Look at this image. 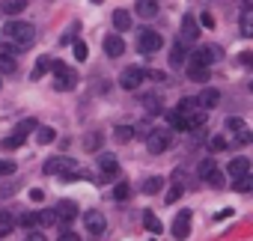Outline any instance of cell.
<instances>
[{
  "label": "cell",
  "instance_id": "6da1fadb",
  "mask_svg": "<svg viewBox=\"0 0 253 241\" xmlns=\"http://www.w3.org/2000/svg\"><path fill=\"white\" fill-rule=\"evenodd\" d=\"M3 39L12 42V45H18V48L24 51V48L33 45L36 30H33V24H27V21H9V24L3 27Z\"/></svg>",
  "mask_w": 253,
  "mask_h": 241
},
{
  "label": "cell",
  "instance_id": "7a4b0ae2",
  "mask_svg": "<svg viewBox=\"0 0 253 241\" xmlns=\"http://www.w3.org/2000/svg\"><path fill=\"white\" fill-rule=\"evenodd\" d=\"M48 176H60V179H78V161L75 158H66V155H57V158H48L45 167H42Z\"/></svg>",
  "mask_w": 253,
  "mask_h": 241
},
{
  "label": "cell",
  "instance_id": "3957f363",
  "mask_svg": "<svg viewBox=\"0 0 253 241\" xmlns=\"http://www.w3.org/2000/svg\"><path fill=\"white\" fill-rule=\"evenodd\" d=\"M33 128H36V119H21V122L15 125V131L3 137V143H0V149H6V152H9V149H21V146L27 143V134H30Z\"/></svg>",
  "mask_w": 253,
  "mask_h": 241
},
{
  "label": "cell",
  "instance_id": "277c9868",
  "mask_svg": "<svg viewBox=\"0 0 253 241\" xmlns=\"http://www.w3.org/2000/svg\"><path fill=\"white\" fill-rule=\"evenodd\" d=\"M170 143H173L170 128H152V131H149V137H146V146H149V152H152V155L167 152V149H170Z\"/></svg>",
  "mask_w": 253,
  "mask_h": 241
},
{
  "label": "cell",
  "instance_id": "5b68a950",
  "mask_svg": "<svg viewBox=\"0 0 253 241\" xmlns=\"http://www.w3.org/2000/svg\"><path fill=\"white\" fill-rule=\"evenodd\" d=\"M75 83H78V75H75L66 63L57 60V63H54V86H57V89H72Z\"/></svg>",
  "mask_w": 253,
  "mask_h": 241
},
{
  "label": "cell",
  "instance_id": "8992f818",
  "mask_svg": "<svg viewBox=\"0 0 253 241\" xmlns=\"http://www.w3.org/2000/svg\"><path fill=\"white\" fill-rule=\"evenodd\" d=\"M161 45H164V39H161V33H155V30H143V33L137 36V51H140V54H155V51H161Z\"/></svg>",
  "mask_w": 253,
  "mask_h": 241
},
{
  "label": "cell",
  "instance_id": "52a82bcc",
  "mask_svg": "<svg viewBox=\"0 0 253 241\" xmlns=\"http://www.w3.org/2000/svg\"><path fill=\"white\" fill-rule=\"evenodd\" d=\"M143 78H146V72H143L140 66H128V69L119 75V86H122V89H137V86L143 83Z\"/></svg>",
  "mask_w": 253,
  "mask_h": 241
},
{
  "label": "cell",
  "instance_id": "ba28073f",
  "mask_svg": "<svg viewBox=\"0 0 253 241\" xmlns=\"http://www.w3.org/2000/svg\"><path fill=\"white\" fill-rule=\"evenodd\" d=\"M98 176H101V182L119 179V161H116V155H101L98 158Z\"/></svg>",
  "mask_w": 253,
  "mask_h": 241
},
{
  "label": "cell",
  "instance_id": "9c48e42d",
  "mask_svg": "<svg viewBox=\"0 0 253 241\" xmlns=\"http://www.w3.org/2000/svg\"><path fill=\"white\" fill-rule=\"evenodd\" d=\"M197 36H200V27H197V18L194 15H185L182 18V30H179V42H185L188 48L197 42Z\"/></svg>",
  "mask_w": 253,
  "mask_h": 241
},
{
  "label": "cell",
  "instance_id": "30bf717a",
  "mask_svg": "<svg viewBox=\"0 0 253 241\" xmlns=\"http://www.w3.org/2000/svg\"><path fill=\"white\" fill-rule=\"evenodd\" d=\"M191 217H194V214H191L188 208H182V211L176 214V220H173V235H176L179 241H185V238L191 235Z\"/></svg>",
  "mask_w": 253,
  "mask_h": 241
},
{
  "label": "cell",
  "instance_id": "8fae6325",
  "mask_svg": "<svg viewBox=\"0 0 253 241\" xmlns=\"http://www.w3.org/2000/svg\"><path fill=\"white\" fill-rule=\"evenodd\" d=\"M84 226H86L89 235H101L107 223H104V214H101V211H86V214H84Z\"/></svg>",
  "mask_w": 253,
  "mask_h": 241
},
{
  "label": "cell",
  "instance_id": "7c38bea8",
  "mask_svg": "<svg viewBox=\"0 0 253 241\" xmlns=\"http://www.w3.org/2000/svg\"><path fill=\"white\" fill-rule=\"evenodd\" d=\"M226 173H229V176H232V179L238 182V179H244V176L250 173V161H247L244 155H238V158H232V161H229V167H226Z\"/></svg>",
  "mask_w": 253,
  "mask_h": 241
},
{
  "label": "cell",
  "instance_id": "4fadbf2b",
  "mask_svg": "<svg viewBox=\"0 0 253 241\" xmlns=\"http://www.w3.org/2000/svg\"><path fill=\"white\" fill-rule=\"evenodd\" d=\"M57 214H60V220H75V217H81V208H78V202H72V200H60L57 202V208H54Z\"/></svg>",
  "mask_w": 253,
  "mask_h": 241
},
{
  "label": "cell",
  "instance_id": "5bb4252c",
  "mask_svg": "<svg viewBox=\"0 0 253 241\" xmlns=\"http://www.w3.org/2000/svg\"><path fill=\"white\" fill-rule=\"evenodd\" d=\"M214 60H217V48L214 45H200L194 51V63H200V66H211Z\"/></svg>",
  "mask_w": 253,
  "mask_h": 241
},
{
  "label": "cell",
  "instance_id": "9a60e30c",
  "mask_svg": "<svg viewBox=\"0 0 253 241\" xmlns=\"http://www.w3.org/2000/svg\"><path fill=\"white\" fill-rule=\"evenodd\" d=\"M104 51H107V57H122V51H125V42H122V36H116V33L104 36Z\"/></svg>",
  "mask_w": 253,
  "mask_h": 241
},
{
  "label": "cell",
  "instance_id": "2e32d148",
  "mask_svg": "<svg viewBox=\"0 0 253 241\" xmlns=\"http://www.w3.org/2000/svg\"><path fill=\"white\" fill-rule=\"evenodd\" d=\"M27 9V0H3L0 3V12L3 15H21Z\"/></svg>",
  "mask_w": 253,
  "mask_h": 241
},
{
  "label": "cell",
  "instance_id": "e0dca14e",
  "mask_svg": "<svg viewBox=\"0 0 253 241\" xmlns=\"http://www.w3.org/2000/svg\"><path fill=\"white\" fill-rule=\"evenodd\" d=\"M113 27H116V33H125L131 27V15H128V9H116L113 12Z\"/></svg>",
  "mask_w": 253,
  "mask_h": 241
},
{
  "label": "cell",
  "instance_id": "ac0fdd59",
  "mask_svg": "<svg viewBox=\"0 0 253 241\" xmlns=\"http://www.w3.org/2000/svg\"><path fill=\"white\" fill-rule=\"evenodd\" d=\"M185 60H188V45H185V42H176L173 51H170V66L176 69V66H182Z\"/></svg>",
  "mask_w": 253,
  "mask_h": 241
},
{
  "label": "cell",
  "instance_id": "d6986e66",
  "mask_svg": "<svg viewBox=\"0 0 253 241\" xmlns=\"http://www.w3.org/2000/svg\"><path fill=\"white\" fill-rule=\"evenodd\" d=\"M188 78L194 80V83H206L211 75H209V66H200V63H191V69H188Z\"/></svg>",
  "mask_w": 253,
  "mask_h": 241
},
{
  "label": "cell",
  "instance_id": "ffe728a7",
  "mask_svg": "<svg viewBox=\"0 0 253 241\" xmlns=\"http://www.w3.org/2000/svg\"><path fill=\"white\" fill-rule=\"evenodd\" d=\"M217 101H220V92H217V89H203V92H200V107H203V110L217 107Z\"/></svg>",
  "mask_w": 253,
  "mask_h": 241
},
{
  "label": "cell",
  "instance_id": "44dd1931",
  "mask_svg": "<svg viewBox=\"0 0 253 241\" xmlns=\"http://www.w3.org/2000/svg\"><path fill=\"white\" fill-rule=\"evenodd\" d=\"M238 27H241L244 36H253V6H244V12L238 18Z\"/></svg>",
  "mask_w": 253,
  "mask_h": 241
},
{
  "label": "cell",
  "instance_id": "7402d4cb",
  "mask_svg": "<svg viewBox=\"0 0 253 241\" xmlns=\"http://www.w3.org/2000/svg\"><path fill=\"white\" fill-rule=\"evenodd\" d=\"M214 173H217V167H214V161H211V158H206V161H200V170H197V176H200V179H206V182H211V179H214Z\"/></svg>",
  "mask_w": 253,
  "mask_h": 241
},
{
  "label": "cell",
  "instance_id": "603a6c76",
  "mask_svg": "<svg viewBox=\"0 0 253 241\" xmlns=\"http://www.w3.org/2000/svg\"><path fill=\"white\" fill-rule=\"evenodd\" d=\"M158 6H155V0H137V15L140 18H155Z\"/></svg>",
  "mask_w": 253,
  "mask_h": 241
},
{
  "label": "cell",
  "instance_id": "cb8c5ba5",
  "mask_svg": "<svg viewBox=\"0 0 253 241\" xmlns=\"http://www.w3.org/2000/svg\"><path fill=\"white\" fill-rule=\"evenodd\" d=\"M15 69H18L15 57H12V54H6L3 48H0V72H3V75H9V72H15Z\"/></svg>",
  "mask_w": 253,
  "mask_h": 241
},
{
  "label": "cell",
  "instance_id": "d4e9b609",
  "mask_svg": "<svg viewBox=\"0 0 253 241\" xmlns=\"http://www.w3.org/2000/svg\"><path fill=\"white\" fill-rule=\"evenodd\" d=\"M101 143H104V137H101L98 131H89V134L84 137V149H86V152H98Z\"/></svg>",
  "mask_w": 253,
  "mask_h": 241
},
{
  "label": "cell",
  "instance_id": "484cf974",
  "mask_svg": "<svg viewBox=\"0 0 253 241\" xmlns=\"http://www.w3.org/2000/svg\"><path fill=\"white\" fill-rule=\"evenodd\" d=\"M128 197H131V185H128V182H116V188H113V200H116V202H125Z\"/></svg>",
  "mask_w": 253,
  "mask_h": 241
},
{
  "label": "cell",
  "instance_id": "4316f807",
  "mask_svg": "<svg viewBox=\"0 0 253 241\" xmlns=\"http://www.w3.org/2000/svg\"><path fill=\"white\" fill-rule=\"evenodd\" d=\"M164 188V179L161 176H149L146 182H143V194H158Z\"/></svg>",
  "mask_w": 253,
  "mask_h": 241
},
{
  "label": "cell",
  "instance_id": "83f0119b",
  "mask_svg": "<svg viewBox=\"0 0 253 241\" xmlns=\"http://www.w3.org/2000/svg\"><path fill=\"white\" fill-rule=\"evenodd\" d=\"M167 119H170V128H176V131H188V125H185V116H182V110H173V113H167Z\"/></svg>",
  "mask_w": 253,
  "mask_h": 241
},
{
  "label": "cell",
  "instance_id": "f1b7e54d",
  "mask_svg": "<svg viewBox=\"0 0 253 241\" xmlns=\"http://www.w3.org/2000/svg\"><path fill=\"white\" fill-rule=\"evenodd\" d=\"M48 69H54V63H51L48 57H39V60H36V69H33V80H39Z\"/></svg>",
  "mask_w": 253,
  "mask_h": 241
},
{
  "label": "cell",
  "instance_id": "f546056e",
  "mask_svg": "<svg viewBox=\"0 0 253 241\" xmlns=\"http://www.w3.org/2000/svg\"><path fill=\"white\" fill-rule=\"evenodd\" d=\"M60 220V214L54 211V208H45V211H39V226H54Z\"/></svg>",
  "mask_w": 253,
  "mask_h": 241
},
{
  "label": "cell",
  "instance_id": "4dcf8cb0",
  "mask_svg": "<svg viewBox=\"0 0 253 241\" xmlns=\"http://www.w3.org/2000/svg\"><path fill=\"white\" fill-rule=\"evenodd\" d=\"M143 226H146L152 235H158V232H161V220H158L152 211H146V214H143Z\"/></svg>",
  "mask_w": 253,
  "mask_h": 241
},
{
  "label": "cell",
  "instance_id": "1f68e13d",
  "mask_svg": "<svg viewBox=\"0 0 253 241\" xmlns=\"http://www.w3.org/2000/svg\"><path fill=\"white\" fill-rule=\"evenodd\" d=\"M235 191L238 194H253V173H247L244 179H238L235 182Z\"/></svg>",
  "mask_w": 253,
  "mask_h": 241
},
{
  "label": "cell",
  "instance_id": "d6a6232c",
  "mask_svg": "<svg viewBox=\"0 0 253 241\" xmlns=\"http://www.w3.org/2000/svg\"><path fill=\"white\" fill-rule=\"evenodd\" d=\"M209 149H211V152H223V149H229V143H226L223 134H214V137L209 140Z\"/></svg>",
  "mask_w": 253,
  "mask_h": 241
},
{
  "label": "cell",
  "instance_id": "836d02e7",
  "mask_svg": "<svg viewBox=\"0 0 253 241\" xmlns=\"http://www.w3.org/2000/svg\"><path fill=\"white\" fill-rule=\"evenodd\" d=\"M12 226H15V220H9V214H0V238L9 235V232H12Z\"/></svg>",
  "mask_w": 253,
  "mask_h": 241
},
{
  "label": "cell",
  "instance_id": "e575fe53",
  "mask_svg": "<svg viewBox=\"0 0 253 241\" xmlns=\"http://www.w3.org/2000/svg\"><path fill=\"white\" fill-rule=\"evenodd\" d=\"M72 54H75V60H81V63H84V60L89 57V48H86L84 42H75V48H72Z\"/></svg>",
  "mask_w": 253,
  "mask_h": 241
},
{
  "label": "cell",
  "instance_id": "d590c367",
  "mask_svg": "<svg viewBox=\"0 0 253 241\" xmlns=\"http://www.w3.org/2000/svg\"><path fill=\"white\" fill-rule=\"evenodd\" d=\"M182 194H185V188H182V185H179V182H173V188H170V194H167V197H164V200H167V202H170V205H173V202H176V200H179V197H182Z\"/></svg>",
  "mask_w": 253,
  "mask_h": 241
},
{
  "label": "cell",
  "instance_id": "8d00e7d4",
  "mask_svg": "<svg viewBox=\"0 0 253 241\" xmlns=\"http://www.w3.org/2000/svg\"><path fill=\"white\" fill-rule=\"evenodd\" d=\"M143 107H146V110H152V113H158V110H161L158 95H146V98H143Z\"/></svg>",
  "mask_w": 253,
  "mask_h": 241
},
{
  "label": "cell",
  "instance_id": "74e56055",
  "mask_svg": "<svg viewBox=\"0 0 253 241\" xmlns=\"http://www.w3.org/2000/svg\"><path fill=\"white\" fill-rule=\"evenodd\" d=\"M54 137H57V134H54V131H51V128H39V131H36V140H39V143H42V146H45V143H51V140H54Z\"/></svg>",
  "mask_w": 253,
  "mask_h": 241
},
{
  "label": "cell",
  "instance_id": "f35d334b",
  "mask_svg": "<svg viewBox=\"0 0 253 241\" xmlns=\"http://www.w3.org/2000/svg\"><path fill=\"white\" fill-rule=\"evenodd\" d=\"M131 137H134V128H128V125L116 128V140H131Z\"/></svg>",
  "mask_w": 253,
  "mask_h": 241
},
{
  "label": "cell",
  "instance_id": "ab89813d",
  "mask_svg": "<svg viewBox=\"0 0 253 241\" xmlns=\"http://www.w3.org/2000/svg\"><path fill=\"white\" fill-rule=\"evenodd\" d=\"M21 223H24L27 229H33V226H39V214H30V211H27V214H21Z\"/></svg>",
  "mask_w": 253,
  "mask_h": 241
},
{
  "label": "cell",
  "instance_id": "60d3db41",
  "mask_svg": "<svg viewBox=\"0 0 253 241\" xmlns=\"http://www.w3.org/2000/svg\"><path fill=\"white\" fill-rule=\"evenodd\" d=\"M18 167L12 164V161H0V179H3V176H12Z\"/></svg>",
  "mask_w": 253,
  "mask_h": 241
},
{
  "label": "cell",
  "instance_id": "b9f144b4",
  "mask_svg": "<svg viewBox=\"0 0 253 241\" xmlns=\"http://www.w3.org/2000/svg\"><path fill=\"white\" fill-rule=\"evenodd\" d=\"M229 131H235V134H241V131H244V122H241L238 116H232V119H229Z\"/></svg>",
  "mask_w": 253,
  "mask_h": 241
},
{
  "label": "cell",
  "instance_id": "7bdbcfd3",
  "mask_svg": "<svg viewBox=\"0 0 253 241\" xmlns=\"http://www.w3.org/2000/svg\"><path fill=\"white\" fill-rule=\"evenodd\" d=\"M42 197H45V191H39V188L30 191V200H33V202H42Z\"/></svg>",
  "mask_w": 253,
  "mask_h": 241
},
{
  "label": "cell",
  "instance_id": "ee69618b",
  "mask_svg": "<svg viewBox=\"0 0 253 241\" xmlns=\"http://www.w3.org/2000/svg\"><path fill=\"white\" fill-rule=\"evenodd\" d=\"M214 217H217V220H226V217H232V208H223V211H217Z\"/></svg>",
  "mask_w": 253,
  "mask_h": 241
},
{
  "label": "cell",
  "instance_id": "f6af8a7d",
  "mask_svg": "<svg viewBox=\"0 0 253 241\" xmlns=\"http://www.w3.org/2000/svg\"><path fill=\"white\" fill-rule=\"evenodd\" d=\"M24 241H45V235H42V232H30Z\"/></svg>",
  "mask_w": 253,
  "mask_h": 241
},
{
  "label": "cell",
  "instance_id": "bcb514c9",
  "mask_svg": "<svg viewBox=\"0 0 253 241\" xmlns=\"http://www.w3.org/2000/svg\"><path fill=\"white\" fill-rule=\"evenodd\" d=\"M203 24H206V27H214V18H211L209 12H203Z\"/></svg>",
  "mask_w": 253,
  "mask_h": 241
},
{
  "label": "cell",
  "instance_id": "7dc6e473",
  "mask_svg": "<svg viewBox=\"0 0 253 241\" xmlns=\"http://www.w3.org/2000/svg\"><path fill=\"white\" fill-rule=\"evenodd\" d=\"M241 63H244V66H250V69H253V54H241Z\"/></svg>",
  "mask_w": 253,
  "mask_h": 241
},
{
  "label": "cell",
  "instance_id": "c3c4849f",
  "mask_svg": "<svg viewBox=\"0 0 253 241\" xmlns=\"http://www.w3.org/2000/svg\"><path fill=\"white\" fill-rule=\"evenodd\" d=\"M60 241H78V235H72V232H66V235H63Z\"/></svg>",
  "mask_w": 253,
  "mask_h": 241
},
{
  "label": "cell",
  "instance_id": "681fc988",
  "mask_svg": "<svg viewBox=\"0 0 253 241\" xmlns=\"http://www.w3.org/2000/svg\"><path fill=\"white\" fill-rule=\"evenodd\" d=\"M232 3H241V6H253V0H232Z\"/></svg>",
  "mask_w": 253,
  "mask_h": 241
},
{
  "label": "cell",
  "instance_id": "f907efd6",
  "mask_svg": "<svg viewBox=\"0 0 253 241\" xmlns=\"http://www.w3.org/2000/svg\"><path fill=\"white\" fill-rule=\"evenodd\" d=\"M89 3H101V0H89Z\"/></svg>",
  "mask_w": 253,
  "mask_h": 241
},
{
  "label": "cell",
  "instance_id": "816d5d0a",
  "mask_svg": "<svg viewBox=\"0 0 253 241\" xmlns=\"http://www.w3.org/2000/svg\"><path fill=\"white\" fill-rule=\"evenodd\" d=\"M250 92H253V80H250Z\"/></svg>",
  "mask_w": 253,
  "mask_h": 241
},
{
  "label": "cell",
  "instance_id": "f5cc1de1",
  "mask_svg": "<svg viewBox=\"0 0 253 241\" xmlns=\"http://www.w3.org/2000/svg\"><path fill=\"white\" fill-rule=\"evenodd\" d=\"M0 86H3V83H0Z\"/></svg>",
  "mask_w": 253,
  "mask_h": 241
}]
</instances>
